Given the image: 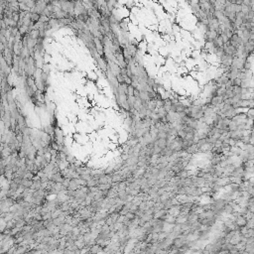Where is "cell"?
<instances>
[{
	"mask_svg": "<svg viewBox=\"0 0 254 254\" xmlns=\"http://www.w3.org/2000/svg\"><path fill=\"white\" fill-rule=\"evenodd\" d=\"M40 17H41V14H38V13H32L31 12V20L32 22L37 23L40 21Z\"/></svg>",
	"mask_w": 254,
	"mask_h": 254,
	"instance_id": "6da1fadb",
	"label": "cell"
}]
</instances>
